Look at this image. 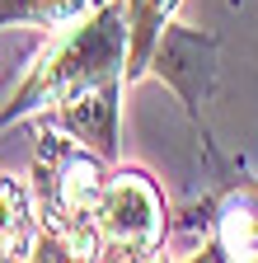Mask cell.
Returning a JSON list of instances; mask_svg holds the SVG:
<instances>
[{
  "label": "cell",
  "mask_w": 258,
  "mask_h": 263,
  "mask_svg": "<svg viewBox=\"0 0 258 263\" xmlns=\"http://www.w3.org/2000/svg\"><path fill=\"white\" fill-rule=\"evenodd\" d=\"M122 85H127V19L122 0H108L80 24L61 28V43L19 85L14 108L0 113V127H10L24 113H43L52 127L71 132L94 155L113 160Z\"/></svg>",
  "instance_id": "6da1fadb"
},
{
  "label": "cell",
  "mask_w": 258,
  "mask_h": 263,
  "mask_svg": "<svg viewBox=\"0 0 258 263\" xmlns=\"http://www.w3.org/2000/svg\"><path fill=\"white\" fill-rule=\"evenodd\" d=\"M104 155L80 146L71 132L47 122L38 137V164H33V207L43 235L61 249V258H99L94 245V207H99V188L108 179Z\"/></svg>",
  "instance_id": "7a4b0ae2"
},
{
  "label": "cell",
  "mask_w": 258,
  "mask_h": 263,
  "mask_svg": "<svg viewBox=\"0 0 258 263\" xmlns=\"http://www.w3.org/2000/svg\"><path fill=\"white\" fill-rule=\"evenodd\" d=\"M165 226H169L165 197L146 170H136V164L108 170L99 188V207H94L99 258H150L165 245Z\"/></svg>",
  "instance_id": "3957f363"
},
{
  "label": "cell",
  "mask_w": 258,
  "mask_h": 263,
  "mask_svg": "<svg viewBox=\"0 0 258 263\" xmlns=\"http://www.w3.org/2000/svg\"><path fill=\"white\" fill-rule=\"evenodd\" d=\"M211 61H216V38L192 33V28H174V24L160 33V43L150 52L155 76L165 80L169 89H178L188 113H197L202 94L211 89Z\"/></svg>",
  "instance_id": "277c9868"
},
{
  "label": "cell",
  "mask_w": 258,
  "mask_h": 263,
  "mask_svg": "<svg viewBox=\"0 0 258 263\" xmlns=\"http://www.w3.org/2000/svg\"><path fill=\"white\" fill-rule=\"evenodd\" d=\"M183 0H122L127 19V85H136L150 71V52L160 43V33L174 24Z\"/></svg>",
  "instance_id": "5b68a950"
},
{
  "label": "cell",
  "mask_w": 258,
  "mask_h": 263,
  "mask_svg": "<svg viewBox=\"0 0 258 263\" xmlns=\"http://www.w3.org/2000/svg\"><path fill=\"white\" fill-rule=\"evenodd\" d=\"M38 207L24 179H0V258H33L38 249Z\"/></svg>",
  "instance_id": "8992f818"
},
{
  "label": "cell",
  "mask_w": 258,
  "mask_h": 263,
  "mask_svg": "<svg viewBox=\"0 0 258 263\" xmlns=\"http://www.w3.org/2000/svg\"><path fill=\"white\" fill-rule=\"evenodd\" d=\"M216 258H258V183L216 212Z\"/></svg>",
  "instance_id": "52a82bcc"
},
{
  "label": "cell",
  "mask_w": 258,
  "mask_h": 263,
  "mask_svg": "<svg viewBox=\"0 0 258 263\" xmlns=\"http://www.w3.org/2000/svg\"><path fill=\"white\" fill-rule=\"evenodd\" d=\"M108 0H0V28H47V33H61L80 24L85 14H94Z\"/></svg>",
  "instance_id": "ba28073f"
}]
</instances>
